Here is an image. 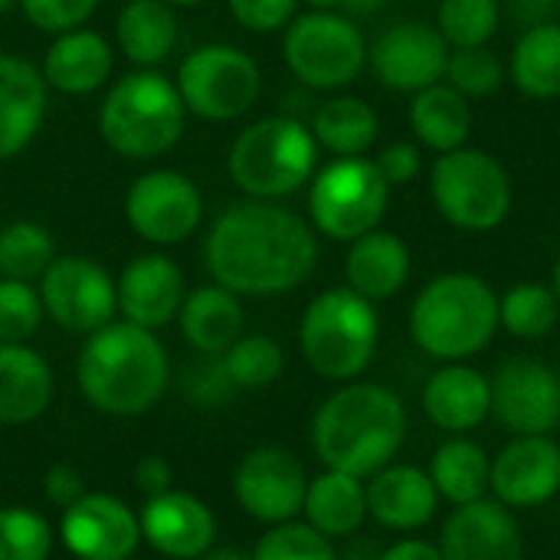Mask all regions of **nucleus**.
<instances>
[{
	"instance_id": "c9c22d12",
	"label": "nucleus",
	"mask_w": 560,
	"mask_h": 560,
	"mask_svg": "<svg viewBox=\"0 0 560 560\" xmlns=\"http://www.w3.org/2000/svg\"><path fill=\"white\" fill-rule=\"evenodd\" d=\"M223 368L236 390H266L285 371V351L272 335H240L223 354Z\"/></svg>"
},
{
	"instance_id": "1a4fd4ad",
	"label": "nucleus",
	"mask_w": 560,
	"mask_h": 560,
	"mask_svg": "<svg viewBox=\"0 0 560 560\" xmlns=\"http://www.w3.org/2000/svg\"><path fill=\"white\" fill-rule=\"evenodd\" d=\"M282 59L302 85L341 92L364 72L368 39L341 10H308L282 30Z\"/></svg>"
},
{
	"instance_id": "473e14b6",
	"label": "nucleus",
	"mask_w": 560,
	"mask_h": 560,
	"mask_svg": "<svg viewBox=\"0 0 560 560\" xmlns=\"http://www.w3.org/2000/svg\"><path fill=\"white\" fill-rule=\"evenodd\" d=\"M489 469H492V456L486 453L482 443L469 436H450L446 443L436 446L427 472L440 499L459 509L489 495Z\"/></svg>"
},
{
	"instance_id": "2eb2a0df",
	"label": "nucleus",
	"mask_w": 560,
	"mask_h": 560,
	"mask_svg": "<svg viewBox=\"0 0 560 560\" xmlns=\"http://www.w3.org/2000/svg\"><path fill=\"white\" fill-rule=\"evenodd\" d=\"M492 417L515 436H541L560 427V377L538 358H509L489 377Z\"/></svg>"
},
{
	"instance_id": "de8ad7c7",
	"label": "nucleus",
	"mask_w": 560,
	"mask_h": 560,
	"mask_svg": "<svg viewBox=\"0 0 560 560\" xmlns=\"http://www.w3.org/2000/svg\"><path fill=\"white\" fill-rule=\"evenodd\" d=\"M85 492H89V489H85L82 472L72 469L69 463H56V466H49V469L43 472V495H46V502L56 505L59 512L69 509V505H75Z\"/></svg>"
},
{
	"instance_id": "cd10ccee",
	"label": "nucleus",
	"mask_w": 560,
	"mask_h": 560,
	"mask_svg": "<svg viewBox=\"0 0 560 560\" xmlns=\"http://www.w3.org/2000/svg\"><path fill=\"white\" fill-rule=\"evenodd\" d=\"M177 328L194 354H223L243 335V302L217 282L190 289L177 312Z\"/></svg>"
},
{
	"instance_id": "4c0bfd02",
	"label": "nucleus",
	"mask_w": 560,
	"mask_h": 560,
	"mask_svg": "<svg viewBox=\"0 0 560 560\" xmlns=\"http://www.w3.org/2000/svg\"><path fill=\"white\" fill-rule=\"evenodd\" d=\"M499 0H440L436 7V30L450 43V49L489 46V39L499 33Z\"/></svg>"
},
{
	"instance_id": "bb28decb",
	"label": "nucleus",
	"mask_w": 560,
	"mask_h": 560,
	"mask_svg": "<svg viewBox=\"0 0 560 560\" xmlns=\"http://www.w3.org/2000/svg\"><path fill=\"white\" fill-rule=\"evenodd\" d=\"M56 397L49 361L30 345H0V423H36Z\"/></svg>"
},
{
	"instance_id": "a18cd8bd",
	"label": "nucleus",
	"mask_w": 560,
	"mask_h": 560,
	"mask_svg": "<svg viewBox=\"0 0 560 560\" xmlns=\"http://www.w3.org/2000/svg\"><path fill=\"white\" fill-rule=\"evenodd\" d=\"M302 0H226L230 16L249 33H279L299 16Z\"/></svg>"
},
{
	"instance_id": "5701e85b",
	"label": "nucleus",
	"mask_w": 560,
	"mask_h": 560,
	"mask_svg": "<svg viewBox=\"0 0 560 560\" xmlns=\"http://www.w3.org/2000/svg\"><path fill=\"white\" fill-rule=\"evenodd\" d=\"M420 407L436 430L466 436L492 417L489 377L469 361L440 364L423 384Z\"/></svg>"
},
{
	"instance_id": "ddd939ff",
	"label": "nucleus",
	"mask_w": 560,
	"mask_h": 560,
	"mask_svg": "<svg viewBox=\"0 0 560 560\" xmlns=\"http://www.w3.org/2000/svg\"><path fill=\"white\" fill-rule=\"evenodd\" d=\"M128 226L151 246H177L190 240L203 223V194L200 187L174 171L154 167L131 180L125 194Z\"/></svg>"
},
{
	"instance_id": "39448f33",
	"label": "nucleus",
	"mask_w": 560,
	"mask_h": 560,
	"mask_svg": "<svg viewBox=\"0 0 560 560\" xmlns=\"http://www.w3.org/2000/svg\"><path fill=\"white\" fill-rule=\"evenodd\" d=\"M187 128L177 82L158 69H135L108 85L98 105V135L108 151L128 161L167 154Z\"/></svg>"
},
{
	"instance_id": "a878e982",
	"label": "nucleus",
	"mask_w": 560,
	"mask_h": 560,
	"mask_svg": "<svg viewBox=\"0 0 560 560\" xmlns=\"http://www.w3.org/2000/svg\"><path fill=\"white\" fill-rule=\"evenodd\" d=\"M410 266H413V256H410V246L404 243V236L377 226V230L358 236L354 243H348V256H345L348 282L345 285L377 305V302L394 299L407 285Z\"/></svg>"
},
{
	"instance_id": "aec40b11",
	"label": "nucleus",
	"mask_w": 560,
	"mask_h": 560,
	"mask_svg": "<svg viewBox=\"0 0 560 560\" xmlns=\"http://www.w3.org/2000/svg\"><path fill=\"white\" fill-rule=\"evenodd\" d=\"M436 548L443 560H525V535L515 512L486 495L446 515Z\"/></svg>"
},
{
	"instance_id": "4d7b16f0",
	"label": "nucleus",
	"mask_w": 560,
	"mask_h": 560,
	"mask_svg": "<svg viewBox=\"0 0 560 560\" xmlns=\"http://www.w3.org/2000/svg\"><path fill=\"white\" fill-rule=\"evenodd\" d=\"M164 3H167V7H184V10H187V7H200V3H207V0H164Z\"/></svg>"
},
{
	"instance_id": "864d4df0",
	"label": "nucleus",
	"mask_w": 560,
	"mask_h": 560,
	"mask_svg": "<svg viewBox=\"0 0 560 560\" xmlns=\"http://www.w3.org/2000/svg\"><path fill=\"white\" fill-rule=\"evenodd\" d=\"M200 560H253L246 551H240V548H210L207 555Z\"/></svg>"
},
{
	"instance_id": "6ab92c4d",
	"label": "nucleus",
	"mask_w": 560,
	"mask_h": 560,
	"mask_svg": "<svg viewBox=\"0 0 560 560\" xmlns=\"http://www.w3.org/2000/svg\"><path fill=\"white\" fill-rule=\"evenodd\" d=\"M141 545L164 560H200L217 545L213 509L184 489H167L144 499L138 512Z\"/></svg>"
},
{
	"instance_id": "79ce46f5",
	"label": "nucleus",
	"mask_w": 560,
	"mask_h": 560,
	"mask_svg": "<svg viewBox=\"0 0 560 560\" xmlns=\"http://www.w3.org/2000/svg\"><path fill=\"white\" fill-rule=\"evenodd\" d=\"M43 318L39 289L33 282L0 276V345H30Z\"/></svg>"
},
{
	"instance_id": "72a5a7b5",
	"label": "nucleus",
	"mask_w": 560,
	"mask_h": 560,
	"mask_svg": "<svg viewBox=\"0 0 560 560\" xmlns=\"http://www.w3.org/2000/svg\"><path fill=\"white\" fill-rule=\"evenodd\" d=\"M509 75L535 102L560 98V20L525 26L512 46Z\"/></svg>"
},
{
	"instance_id": "9b49d317",
	"label": "nucleus",
	"mask_w": 560,
	"mask_h": 560,
	"mask_svg": "<svg viewBox=\"0 0 560 560\" xmlns=\"http://www.w3.org/2000/svg\"><path fill=\"white\" fill-rule=\"evenodd\" d=\"M174 82L187 115L217 125L243 118L262 95L259 62L233 43L197 46L184 56Z\"/></svg>"
},
{
	"instance_id": "37998d69",
	"label": "nucleus",
	"mask_w": 560,
	"mask_h": 560,
	"mask_svg": "<svg viewBox=\"0 0 560 560\" xmlns=\"http://www.w3.org/2000/svg\"><path fill=\"white\" fill-rule=\"evenodd\" d=\"M180 394L197 410H223L240 390L233 387L220 354H197L180 371Z\"/></svg>"
},
{
	"instance_id": "5fc2aeb1",
	"label": "nucleus",
	"mask_w": 560,
	"mask_h": 560,
	"mask_svg": "<svg viewBox=\"0 0 560 560\" xmlns=\"http://www.w3.org/2000/svg\"><path fill=\"white\" fill-rule=\"evenodd\" d=\"M308 10H341V0H302Z\"/></svg>"
},
{
	"instance_id": "2f4dec72",
	"label": "nucleus",
	"mask_w": 560,
	"mask_h": 560,
	"mask_svg": "<svg viewBox=\"0 0 560 560\" xmlns=\"http://www.w3.org/2000/svg\"><path fill=\"white\" fill-rule=\"evenodd\" d=\"M308 128L318 148L335 158H361L381 138V118L374 105L358 95H331L315 108Z\"/></svg>"
},
{
	"instance_id": "f704fd0d",
	"label": "nucleus",
	"mask_w": 560,
	"mask_h": 560,
	"mask_svg": "<svg viewBox=\"0 0 560 560\" xmlns=\"http://www.w3.org/2000/svg\"><path fill=\"white\" fill-rule=\"evenodd\" d=\"M560 299L545 282H518L499 295V328L518 341H538L555 331Z\"/></svg>"
},
{
	"instance_id": "b1692460",
	"label": "nucleus",
	"mask_w": 560,
	"mask_h": 560,
	"mask_svg": "<svg viewBox=\"0 0 560 560\" xmlns=\"http://www.w3.org/2000/svg\"><path fill=\"white\" fill-rule=\"evenodd\" d=\"M49 85L39 66L16 52H0V161L16 158L33 144L46 121Z\"/></svg>"
},
{
	"instance_id": "412c9836",
	"label": "nucleus",
	"mask_w": 560,
	"mask_h": 560,
	"mask_svg": "<svg viewBox=\"0 0 560 560\" xmlns=\"http://www.w3.org/2000/svg\"><path fill=\"white\" fill-rule=\"evenodd\" d=\"M118 289V315L138 328L158 331L177 322V312L187 295L184 269L161 249L135 256L121 276L115 279Z\"/></svg>"
},
{
	"instance_id": "393cba45",
	"label": "nucleus",
	"mask_w": 560,
	"mask_h": 560,
	"mask_svg": "<svg viewBox=\"0 0 560 560\" xmlns=\"http://www.w3.org/2000/svg\"><path fill=\"white\" fill-rule=\"evenodd\" d=\"M115 66V46L89 26L66 30L52 36L43 52V79L59 95H92L105 89Z\"/></svg>"
},
{
	"instance_id": "c756f323",
	"label": "nucleus",
	"mask_w": 560,
	"mask_h": 560,
	"mask_svg": "<svg viewBox=\"0 0 560 560\" xmlns=\"http://www.w3.org/2000/svg\"><path fill=\"white\" fill-rule=\"evenodd\" d=\"M407 118H410V131H413L417 144L430 148L433 154L456 151L472 135L469 98L459 95L450 82H436V85L413 92Z\"/></svg>"
},
{
	"instance_id": "603ef678",
	"label": "nucleus",
	"mask_w": 560,
	"mask_h": 560,
	"mask_svg": "<svg viewBox=\"0 0 560 560\" xmlns=\"http://www.w3.org/2000/svg\"><path fill=\"white\" fill-rule=\"evenodd\" d=\"M390 0H341V13L345 16H374V13H381L384 7H387Z\"/></svg>"
},
{
	"instance_id": "4be33fe9",
	"label": "nucleus",
	"mask_w": 560,
	"mask_h": 560,
	"mask_svg": "<svg viewBox=\"0 0 560 560\" xmlns=\"http://www.w3.org/2000/svg\"><path fill=\"white\" fill-rule=\"evenodd\" d=\"M368 518L397 535L423 532L440 515V492L427 469L413 463H387L364 479Z\"/></svg>"
},
{
	"instance_id": "c85d7f7f",
	"label": "nucleus",
	"mask_w": 560,
	"mask_h": 560,
	"mask_svg": "<svg viewBox=\"0 0 560 560\" xmlns=\"http://www.w3.org/2000/svg\"><path fill=\"white\" fill-rule=\"evenodd\" d=\"M302 518L315 532L331 538V541L354 538L364 528V522H368V489H364V479L338 472V469L318 472L315 479H308Z\"/></svg>"
},
{
	"instance_id": "0eeeda50",
	"label": "nucleus",
	"mask_w": 560,
	"mask_h": 560,
	"mask_svg": "<svg viewBox=\"0 0 560 560\" xmlns=\"http://www.w3.org/2000/svg\"><path fill=\"white\" fill-rule=\"evenodd\" d=\"M318 141L295 115H266L246 125L226 154L230 180L249 200H282L299 194L318 171Z\"/></svg>"
},
{
	"instance_id": "3c124183",
	"label": "nucleus",
	"mask_w": 560,
	"mask_h": 560,
	"mask_svg": "<svg viewBox=\"0 0 560 560\" xmlns=\"http://www.w3.org/2000/svg\"><path fill=\"white\" fill-rule=\"evenodd\" d=\"M509 13L522 23V26H538V23H551L558 20L560 7L558 0H505Z\"/></svg>"
},
{
	"instance_id": "c03bdc74",
	"label": "nucleus",
	"mask_w": 560,
	"mask_h": 560,
	"mask_svg": "<svg viewBox=\"0 0 560 560\" xmlns=\"http://www.w3.org/2000/svg\"><path fill=\"white\" fill-rule=\"evenodd\" d=\"M16 7L23 10L30 26H36L39 33L59 36L66 30L85 26V20L98 7V0H20Z\"/></svg>"
},
{
	"instance_id": "e433bc0d",
	"label": "nucleus",
	"mask_w": 560,
	"mask_h": 560,
	"mask_svg": "<svg viewBox=\"0 0 560 560\" xmlns=\"http://www.w3.org/2000/svg\"><path fill=\"white\" fill-rule=\"evenodd\" d=\"M56 259L52 233L36 220H13L0 230V276L39 282L46 266Z\"/></svg>"
},
{
	"instance_id": "20e7f679",
	"label": "nucleus",
	"mask_w": 560,
	"mask_h": 560,
	"mask_svg": "<svg viewBox=\"0 0 560 560\" xmlns=\"http://www.w3.org/2000/svg\"><path fill=\"white\" fill-rule=\"evenodd\" d=\"M413 345L440 361H472L499 335V292L476 272H443L410 302Z\"/></svg>"
},
{
	"instance_id": "a211bd4d",
	"label": "nucleus",
	"mask_w": 560,
	"mask_h": 560,
	"mask_svg": "<svg viewBox=\"0 0 560 560\" xmlns=\"http://www.w3.org/2000/svg\"><path fill=\"white\" fill-rule=\"evenodd\" d=\"M560 443L551 433L512 436L489 469V495L512 512H532L558 499Z\"/></svg>"
},
{
	"instance_id": "7c9ffc66",
	"label": "nucleus",
	"mask_w": 560,
	"mask_h": 560,
	"mask_svg": "<svg viewBox=\"0 0 560 560\" xmlns=\"http://www.w3.org/2000/svg\"><path fill=\"white\" fill-rule=\"evenodd\" d=\"M115 43L131 66H161L177 46L174 7H167L164 0H128L115 16Z\"/></svg>"
},
{
	"instance_id": "f03ea898",
	"label": "nucleus",
	"mask_w": 560,
	"mask_h": 560,
	"mask_svg": "<svg viewBox=\"0 0 560 560\" xmlns=\"http://www.w3.org/2000/svg\"><path fill=\"white\" fill-rule=\"evenodd\" d=\"M404 400L374 381H348L331 390L312 417V450L325 469L358 479L397 459L407 443Z\"/></svg>"
},
{
	"instance_id": "dca6fc26",
	"label": "nucleus",
	"mask_w": 560,
	"mask_h": 560,
	"mask_svg": "<svg viewBox=\"0 0 560 560\" xmlns=\"http://www.w3.org/2000/svg\"><path fill=\"white\" fill-rule=\"evenodd\" d=\"M56 538L75 560H131L141 548V525L125 499L85 492L59 512Z\"/></svg>"
},
{
	"instance_id": "4468645a",
	"label": "nucleus",
	"mask_w": 560,
	"mask_h": 560,
	"mask_svg": "<svg viewBox=\"0 0 560 560\" xmlns=\"http://www.w3.org/2000/svg\"><path fill=\"white\" fill-rule=\"evenodd\" d=\"M308 492V472L282 446H256L249 450L233 472V499L236 505L259 525H282L302 518Z\"/></svg>"
},
{
	"instance_id": "6e6d98bb",
	"label": "nucleus",
	"mask_w": 560,
	"mask_h": 560,
	"mask_svg": "<svg viewBox=\"0 0 560 560\" xmlns=\"http://www.w3.org/2000/svg\"><path fill=\"white\" fill-rule=\"evenodd\" d=\"M551 289H555V295L560 299V256H558V262H555V269H551V282H548Z\"/></svg>"
},
{
	"instance_id": "58836bf2",
	"label": "nucleus",
	"mask_w": 560,
	"mask_h": 560,
	"mask_svg": "<svg viewBox=\"0 0 560 560\" xmlns=\"http://www.w3.org/2000/svg\"><path fill=\"white\" fill-rule=\"evenodd\" d=\"M56 532L49 518L26 505H0V560H49Z\"/></svg>"
},
{
	"instance_id": "bf43d9fd",
	"label": "nucleus",
	"mask_w": 560,
	"mask_h": 560,
	"mask_svg": "<svg viewBox=\"0 0 560 560\" xmlns=\"http://www.w3.org/2000/svg\"><path fill=\"white\" fill-rule=\"evenodd\" d=\"M558 7H560V0H558Z\"/></svg>"
},
{
	"instance_id": "f257e3e1",
	"label": "nucleus",
	"mask_w": 560,
	"mask_h": 560,
	"mask_svg": "<svg viewBox=\"0 0 560 560\" xmlns=\"http://www.w3.org/2000/svg\"><path fill=\"white\" fill-rule=\"evenodd\" d=\"M203 266L240 299H276L308 282L318 266V236L289 207L246 197L210 223Z\"/></svg>"
},
{
	"instance_id": "ea45409f",
	"label": "nucleus",
	"mask_w": 560,
	"mask_h": 560,
	"mask_svg": "<svg viewBox=\"0 0 560 560\" xmlns=\"http://www.w3.org/2000/svg\"><path fill=\"white\" fill-rule=\"evenodd\" d=\"M253 560H338V548L331 538L315 532L305 518L269 525L256 548L249 551Z\"/></svg>"
},
{
	"instance_id": "423d86ee",
	"label": "nucleus",
	"mask_w": 560,
	"mask_h": 560,
	"mask_svg": "<svg viewBox=\"0 0 560 560\" xmlns=\"http://www.w3.org/2000/svg\"><path fill=\"white\" fill-rule=\"evenodd\" d=\"M381 348V315L377 305L348 285L318 292L299 322V351L305 364L331 381H358Z\"/></svg>"
},
{
	"instance_id": "8fccbe9b",
	"label": "nucleus",
	"mask_w": 560,
	"mask_h": 560,
	"mask_svg": "<svg viewBox=\"0 0 560 560\" xmlns=\"http://www.w3.org/2000/svg\"><path fill=\"white\" fill-rule=\"evenodd\" d=\"M377 560H443V555H440L436 541L407 535V538H397L394 545H387V548L377 555Z\"/></svg>"
},
{
	"instance_id": "49530a36",
	"label": "nucleus",
	"mask_w": 560,
	"mask_h": 560,
	"mask_svg": "<svg viewBox=\"0 0 560 560\" xmlns=\"http://www.w3.org/2000/svg\"><path fill=\"white\" fill-rule=\"evenodd\" d=\"M374 164H377L381 177H384V180L390 184V190H394V187L410 184V180L423 171V151H420V144H413V141H390V144L381 148V154L374 158Z\"/></svg>"
},
{
	"instance_id": "9d476101",
	"label": "nucleus",
	"mask_w": 560,
	"mask_h": 560,
	"mask_svg": "<svg viewBox=\"0 0 560 560\" xmlns=\"http://www.w3.org/2000/svg\"><path fill=\"white\" fill-rule=\"evenodd\" d=\"M390 203V184L381 177L374 158H335L308 180V217L312 230L335 240L354 243L358 236L381 226Z\"/></svg>"
},
{
	"instance_id": "13d9d810",
	"label": "nucleus",
	"mask_w": 560,
	"mask_h": 560,
	"mask_svg": "<svg viewBox=\"0 0 560 560\" xmlns=\"http://www.w3.org/2000/svg\"><path fill=\"white\" fill-rule=\"evenodd\" d=\"M16 3H20V0H0V13H7V10L16 7Z\"/></svg>"
},
{
	"instance_id": "a19ab883",
	"label": "nucleus",
	"mask_w": 560,
	"mask_h": 560,
	"mask_svg": "<svg viewBox=\"0 0 560 560\" xmlns=\"http://www.w3.org/2000/svg\"><path fill=\"white\" fill-rule=\"evenodd\" d=\"M505 75H509L505 62L489 46H463V49H450L443 82H450L466 98H486L502 89Z\"/></svg>"
},
{
	"instance_id": "6e6552de",
	"label": "nucleus",
	"mask_w": 560,
	"mask_h": 560,
	"mask_svg": "<svg viewBox=\"0 0 560 560\" xmlns=\"http://www.w3.org/2000/svg\"><path fill=\"white\" fill-rule=\"evenodd\" d=\"M430 200L453 230L492 233L512 217L515 187L495 154L463 144L436 154L430 167Z\"/></svg>"
},
{
	"instance_id": "09e8293b",
	"label": "nucleus",
	"mask_w": 560,
	"mask_h": 560,
	"mask_svg": "<svg viewBox=\"0 0 560 560\" xmlns=\"http://www.w3.org/2000/svg\"><path fill=\"white\" fill-rule=\"evenodd\" d=\"M135 486L144 499L151 495H161L167 489H174V466L164 459V456H141L138 466H135Z\"/></svg>"
},
{
	"instance_id": "7ed1b4c3",
	"label": "nucleus",
	"mask_w": 560,
	"mask_h": 560,
	"mask_svg": "<svg viewBox=\"0 0 560 560\" xmlns=\"http://www.w3.org/2000/svg\"><path fill=\"white\" fill-rule=\"evenodd\" d=\"M75 381L92 410L131 420L151 413L167 394L171 358L158 331L121 318L85 335L75 358Z\"/></svg>"
},
{
	"instance_id": "f8f14e48",
	"label": "nucleus",
	"mask_w": 560,
	"mask_h": 560,
	"mask_svg": "<svg viewBox=\"0 0 560 560\" xmlns=\"http://www.w3.org/2000/svg\"><path fill=\"white\" fill-rule=\"evenodd\" d=\"M43 312L69 335H92L115 322L118 289L115 276L89 256H56L36 282Z\"/></svg>"
},
{
	"instance_id": "f3484780",
	"label": "nucleus",
	"mask_w": 560,
	"mask_h": 560,
	"mask_svg": "<svg viewBox=\"0 0 560 560\" xmlns=\"http://www.w3.org/2000/svg\"><path fill=\"white\" fill-rule=\"evenodd\" d=\"M450 43L423 20H400L368 46V66L390 92H420L443 82Z\"/></svg>"
}]
</instances>
